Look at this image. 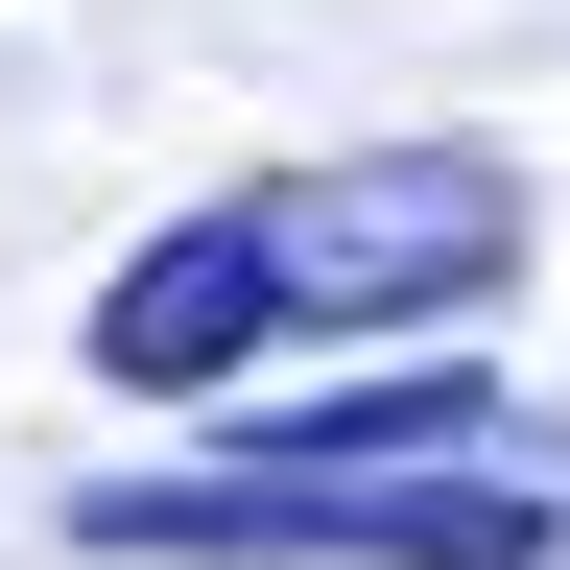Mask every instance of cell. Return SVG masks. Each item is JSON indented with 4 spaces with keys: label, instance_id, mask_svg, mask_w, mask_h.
I'll list each match as a JSON object with an SVG mask.
<instances>
[{
    "label": "cell",
    "instance_id": "7a4b0ae2",
    "mask_svg": "<svg viewBox=\"0 0 570 570\" xmlns=\"http://www.w3.org/2000/svg\"><path fill=\"white\" fill-rule=\"evenodd\" d=\"M96 570H570V428H523L475 356H404L214 475L71 499Z\"/></svg>",
    "mask_w": 570,
    "mask_h": 570
},
{
    "label": "cell",
    "instance_id": "6da1fadb",
    "mask_svg": "<svg viewBox=\"0 0 570 570\" xmlns=\"http://www.w3.org/2000/svg\"><path fill=\"white\" fill-rule=\"evenodd\" d=\"M499 285H523V167H499V142H333V167H262V190L167 214V238L96 285V381L190 404V381H238L285 333L333 356V333L499 309Z\"/></svg>",
    "mask_w": 570,
    "mask_h": 570
}]
</instances>
